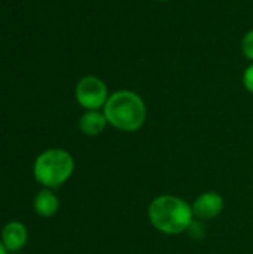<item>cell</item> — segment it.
Returning a JSON list of instances; mask_svg holds the SVG:
<instances>
[{
  "mask_svg": "<svg viewBox=\"0 0 253 254\" xmlns=\"http://www.w3.org/2000/svg\"><path fill=\"white\" fill-rule=\"evenodd\" d=\"M0 254H7V250H6V247L3 246L1 240H0Z\"/></svg>",
  "mask_w": 253,
  "mask_h": 254,
  "instance_id": "obj_11",
  "label": "cell"
},
{
  "mask_svg": "<svg viewBox=\"0 0 253 254\" xmlns=\"http://www.w3.org/2000/svg\"><path fill=\"white\" fill-rule=\"evenodd\" d=\"M151 225L164 235H179L192 226V205L174 195H160L148 207Z\"/></svg>",
  "mask_w": 253,
  "mask_h": 254,
  "instance_id": "obj_1",
  "label": "cell"
},
{
  "mask_svg": "<svg viewBox=\"0 0 253 254\" xmlns=\"http://www.w3.org/2000/svg\"><path fill=\"white\" fill-rule=\"evenodd\" d=\"M103 113L110 127L124 132H133L143 127L148 110L139 94L121 89L109 95Z\"/></svg>",
  "mask_w": 253,
  "mask_h": 254,
  "instance_id": "obj_2",
  "label": "cell"
},
{
  "mask_svg": "<svg viewBox=\"0 0 253 254\" xmlns=\"http://www.w3.org/2000/svg\"><path fill=\"white\" fill-rule=\"evenodd\" d=\"M155 1H167V0H155Z\"/></svg>",
  "mask_w": 253,
  "mask_h": 254,
  "instance_id": "obj_12",
  "label": "cell"
},
{
  "mask_svg": "<svg viewBox=\"0 0 253 254\" xmlns=\"http://www.w3.org/2000/svg\"><path fill=\"white\" fill-rule=\"evenodd\" d=\"M0 240L7 252H18L21 250L28 241V231L24 223L21 222H9L3 226Z\"/></svg>",
  "mask_w": 253,
  "mask_h": 254,
  "instance_id": "obj_6",
  "label": "cell"
},
{
  "mask_svg": "<svg viewBox=\"0 0 253 254\" xmlns=\"http://www.w3.org/2000/svg\"><path fill=\"white\" fill-rule=\"evenodd\" d=\"M107 124L109 122L103 110H86L79 118V129L84 135H88V137L100 135L106 129Z\"/></svg>",
  "mask_w": 253,
  "mask_h": 254,
  "instance_id": "obj_7",
  "label": "cell"
},
{
  "mask_svg": "<svg viewBox=\"0 0 253 254\" xmlns=\"http://www.w3.org/2000/svg\"><path fill=\"white\" fill-rule=\"evenodd\" d=\"M243 86L248 92L253 94V63H251L243 73Z\"/></svg>",
  "mask_w": 253,
  "mask_h": 254,
  "instance_id": "obj_10",
  "label": "cell"
},
{
  "mask_svg": "<svg viewBox=\"0 0 253 254\" xmlns=\"http://www.w3.org/2000/svg\"><path fill=\"white\" fill-rule=\"evenodd\" d=\"M242 52L251 63H253V28L249 30L242 39Z\"/></svg>",
  "mask_w": 253,
  "mask_h": 254,
  "instance_id": "obj_9",
  "label": "cell"
},
{
  "mask_svg": "<svg viewBox=\"0 0 253 254\" xmlns=\"http://www.w3.org/2000/svg\"><path fill=\"white\" fill-rule=\"evenodd\" d=\"M73 171V156L67 150L58 147L43 150L33 164L34 180L46 189H57L63 186L72 177Z\"/></svg>",
  "mask_w": 253,
  "mask_h": 254,
  "instance_id": "obj_3",
  "label": "cell"
},
{
  "mask_svg": "<svg viewBox=\"0 0 253 254\" xmlns=\"http://www.w3.org/2000/svg\"><path fill=\"white\" fill-rule=\"evenodd\" d=\"M75 97L78 104L85 110H100L104 107L109 92L106 83L97 76H85L82 77L76 88Z\"/></svg>",
  "mask_w": 253,
  "mask_h": 254,
  "instance_id": "obj_4",
  "label": "cell"
},
{
  "mask_svg": "<svg viewBox=\"0 0 253 254\" xmlns=\"http://www.w3.org/2000/svg\"><path fill=\"white\" fill-rule=\"evenodd\" d=\"M58 207H60V201L57 195L52 192V189H46V188L39 190L33 201V208L36 214L43 219L52 217L58 211Z\"/></svg>",
  "mask_w": 253,
  "mask_h": 254,
  "instance_id": "obj_8",
  "label": "cell"
},
{
  "mask_svg": "<svg viewBox=\"0 0 253 254\" xmlns=\"http://www.w3.org/2000/svg\"><path fill=\"white\" fill-rule=\"evenodd\" d=\"M225 201L218 192H204L195 198L192 202L194 217L200 220H213L224 211Z\"/></svg>",
  "mask_w": 253,
  "mask_h": 254,
  "instance_id": "obj_5",
  "label": "cell"
}]
</instances>
